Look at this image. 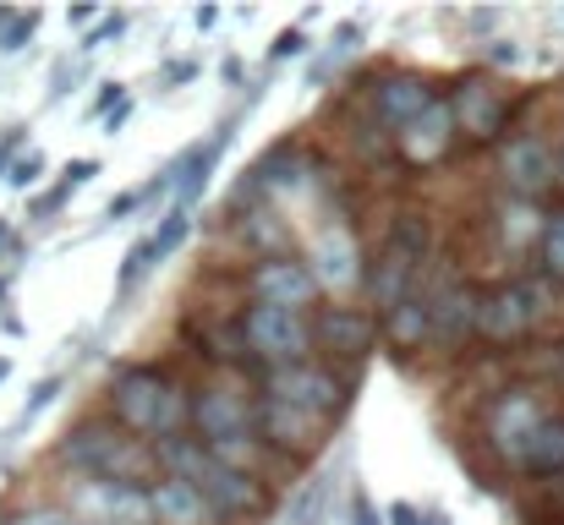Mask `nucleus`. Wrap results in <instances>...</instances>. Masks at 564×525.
<instances>
[{
  "label": "nucleus",
  "mask_w": 564,
  "mask_h": 525,
  "mask_svg": "<svg viewBox=\"0 0 564 525\" xmlns=\"http://www.w3.org/2000/svg\"><path fill=\"white\" fill-rule=\"evenodd\" d=\"M105 416L143 444L192 433V383L165 361H132L105 383Z\"/></svg>",
  "instance_id": "nucleus-1"
},
{
  "label": "nucleus",
  "mask_w": 564,
  "mask_h": 525,
  "mask_svg": "<svg viewBox=\"0 0 564 525\" xmlns=\"http://www.w3.org/2000/svg\"><path fill=\"white\" fill-rule=\"evenodd\" d=\"M154 460H160V477H182V482H197V493L214 504L219 525L258 521V515L274 504V493H269V482H263V477H252V471H236V466L214 460V455H208V449H203L192 433L154 444Z\"/></svg>",
  "instance_id": "nucleus-2"
},
{
  "label": "nucleus",
  "mask_w": 564,
  "mask_h": 525,
  "mask_svg": "<svg viewBox=\"0 0 564 525\" xmlns=\"http://www.w3.org/2000/svg\"><path fill=\"white\" fill-rule=\"evenodd\" d=\"M433 247H438V230H433V214L427 208H400L378 241V252L368 258V302L373 313H394L411 291L427 285V263H433Z\"/></svg>",
  "instance_id": "nucleus-3"
},
{
  "label": "nucleus",
  "mask_w": 564,
  "mask_h": 525,
  "mask_svg": "<svg viewBox=\"0 0 564 525\" xmlns=\"http://www.w3.org/2000/svg\"><path fill=\"white\" fill-rule=\"evenodd\" d=\"M55 460L66 466V477H110V482H143V488L160 477L154 444L132 438L110 416H88V422L66 427Z\"/></svg>",
  "instance_id": "nucleus-4"
},
{
  "label": "nucleus",
  "mask_w": 564,
  "mask_h": 525,
  "mask_svg": "<svg viewBox=\"0 0 564 525\" xmlns=\"http://www.w3.org/2000/svg\"><path fill=\"white\" fill-rule=\"evenodd\" d=\"M554 313V296H549V280H532V274H510V280H494L482 285V307H477V346L510 350L527 346L543 318Z\"/></svg>",
  "instance_id": "nucleus-5"
},
{
  "label": "nucleus",
  "mask_w": 564,
  "mask_h": 525,
  "mask_svg": "<svg viewBox=\"0 0 564 525\" xmlns=\"http://www.w3.org/2000/svg\"><path fill=\"white\" fill-rule=\"evenodd\" d=\"M554 411H549V400H543L538 383H505V389H494V400L482 405V444H488V455L499 466L521 471V460H527V449H532V438H538V427Z\"/></svg>",
  "instance_id": "nucleus-6"
},
{
  "label": "nucleus",
  "mask_w": 564,
  "mask_h": 525,
  "mask_svg": "<svg viewBox=\"0 0 564 525\" xmlns=\"http://www.w3.org/2000/svg\"><path fill=\"white\" fill-rule=\"evenodd\" d=\"M449 110H455V127H460V143L471 149H488V143H505L516 116L527 110V99H516L494 72H460L455 88H449Z\"/></svg>",
  "instance_id": "nucleus-7"
},
{
  "label": "nucleus",
  "mask_w": 564,
  "mask_h": 525,
  "mask_svg": "<svg viewBox=\"0 0 564 525\" xmlns=\"http://www.w3.org/2000/svg\"><path fill=\"white\" fill-rule=\"evenodd\" d=\"M307 269L329 302H351V291H368V252L351 225V214H329L307 241Z\"/></svg>",
  "instance_id": "nucleus-8"
},
{
  "label": "nucleus",
  "mask_w": 564,
  "mask_h": 525,
  "mask_svg": "<svg viewBox=\"0 0 564 525\" xmlns=\"http://www.w3.org/2000/svg\"><path fill=\"white\" fill-rule=\"evenodd\" d=\"M263 400L296 405V411H307V416H318V422L335 427V422L351 411V378H346L340 367H329V361L313 356V361L263 372Z\"/></svg>",
  "instance_id": "nucleus-9"
},
{
  "label": "nucleus",
  "mask_w": 564,
  "mask_h": 525,
  "mask_svg": "<svg viewBox=\"0 0 564 525\" xmlns=\"http://www.w3.org/2000/svg\"><path fill=\"white\" fill-rule=\"evenodd\" d=\"M241 340H247V356L258 361V372L296 367V361H313V318L247 302L241 307Z\"/></svg>",
  "instance_id": "nucleus-10"
},
{
  "label": "nucleus",
  "mask_w": 564,
  "mask_h": 525,
  "mask_svg": "<svg viewBox=\"0 0 564 525\" xmlns=\"http://www.w3.org/2000/svg\"><path fill=\"white\" fill-rule=\"evenodd\" d=\"M61 504L83 525H154V499L143 482H110V477H66Z\"/></svg>",
  "instance_id": "nucleus-11"
},
{
  "label": "nucleus",
  "mask_w": 564,
  "mask_h": 525,
  "mask_svg": "<svg viewBox=\"0 0 564 525\" xmlns=\"http://www.w3.org/2000/svg\"><path fill=\"white\" fill-rule=\"evenodd\" d=\"M252 433H258V400L241 383H230V378L192 383V438L203 449H219V444H236Z\"/></svg>",
  "instance_id": "nucleus-12"
},
{
  "label": "nucleus",
  "mask_w": 564,
  "mask_h": 525,
  "mask_svg": "<svg viewBox=\"0 0 564 525\" xmlns=\"http://www.w3.org/2000/svg\"><path fill=\"white\" fill-rule=\"evenodd\" d=\"M499 186L521 203H543L560 192V143L543 132H510L499 143Z\"/></svg>",
  "instance_id": "nucleus-13"
},
{
  "label": "nucleus",
  "mask_w": 564,
  "mask_h": 525,
  "mask_svg": "<svg viewBox=\"0 0 564 525\" xmlns=\"http://www.w3.org/2000/svg\"><path fill=\"white\" fill-rule=\"evenodd\" d=\"M383 340L373 307H357V302H324L313 313V356L329 361V367H351L362 361L368 350Z\"/></svg>",
  "instance_id": "nucleus-14"
},
{
  "label": "nucleus",
  "mask_w": 564,
  "mask_h": 525,
  "mask_svg": "<svg viewBox=\"0 0 564 525\" xmlns=\"http://www.w3.org/2000/svg\"><path fill=\"white\" fill-rule=\"evenodd\" d=\"M258 438H263V449L274 455V466L296 471V466H307V460L329 444V422H318V416H307V411H296V405H280V400H263V394H258Z\"/></svg>",
  "instance_id": "nucleus-15"
},
{
  "label": "nucleus",
  "mask_w": 564,
  "mask_h": 525,
  "mask_svg": "<svg viewBox=\"0 0 564 525\" xmlns=\"http://www.w3.org/2000/svg\"><path fill=\"white\" fill-rule=\"evenodd\" d=\"M241 291H247V302L285 307V313H307V307H318V302H324V291H318V280H313L307 258H296V252L247 263V274H241Z\"/></svg>",
  "instance_id": "nucleus-16"
},
{
  "label": "nucleus",
  "mask_w": 564,
  "mask_h": 525,
  "mask_svg": "<svg viewBox=\"0 0 564 525\" xmlns=\"http://www.w3.org/2000/svg\"><path fill=\"white\" fill-rule=\"evenodd\" d=\"M433 99H444L438 83L427 72H411V66H389V72H378L373 83H368V116L389 138H400Z\"/></svg>",
  "instance_id": "nucleus-17"
},
{
  "label": "nucleus",
  "mask_w": 564,
  "mask_h": 525,
  "mask_svg": "<svg viewBox=\"0 0 564 525\" xmlns=\"http://www.w3.org/2000/svg\"><path fill=\"white\" fill-rule=\"evenodd\" d=\"M477 307H482V285L466 280L460 269L433 274V350L460 356L477 340Z\"/></svg>",
  "instance_id": "nucleus-18"
},
{
  "label": "nucleus",
  "mask_w": 564,
  "mask_h": 525,
  "mask_svg": "<svg viewBox=\"0 0 564 525\" xmlns=\"http://www.w3.org/2000/svg\"><path fill=\"white\" fill-rule=\"evenodd\" d=\"M460 149V127H455V110H449V94L444 99H433L400 138H394V160H400V171L422 175V171H438L449 154Z\"/></svg>",
  "instance_id": "nucleus-19"
},
{
  "label": "nucleus",
  "mask_w": 564,
  "mask_h": 525,
  "mask_svg": "<svg viewBox=\"0 0 564 525\" xmlns=\"http://www.w3.org/2000/svg\"><path fill=\"white\" fill-rule=\"evenodd\" d=\"M378 329H383V346H389L394 361H400V356H416V350H433V274H427V285L411 291L394 313H383Z\"/></svg>",
  "instance_id": "nucleus-20"
},
{
  "label": "nucleus",
  "mask_w": 564,
  "mask_h": 525,
  "mask_svg": "<svg viewBox=\"0 0 564 525\" xmlns=\"http://www.w3.org/2000/svg\"><path fill=\"white\" fill-rule=\"evenodd\" d=\"M149 499H154V525H219L214 504L197 493V482L154 477V482H149Z\"/></svg>",
  "instance_id": "nucleus-21"
},
{
  "label": "nucleus",
  "mask_w": 564,
  "mask_h": 525,
  "mask_svg": "<svg viewBox=\"0 0 564 525\" xmlns=\"http://www.w3.org/2000/svg\"><path fill=\"white\" fill-rule=\"evenodd\" d=\"M236 241L252 252V263H258V258H285V252H296V236H291V225H285V214H280L274 203L241 208V219H236Z\"/></svg>",
  "instance_id": "nucleus-22"
},
{
  "label": "nucleus",
  "mask_w": 564,
  "mask_h": 525,
  "mask_svg": "<svg viewBox=\"0 0 564 525\" xmlns=\"http://www.w3.org/2000/svg\"><path fill=\"white\" fill-rule=\"evenodd\" d=\"M543 225H549L543 203L505 197V203H499V219H494V236H499V247H505L510 258H521V252H538V241H543Z\"/></svg>",
  "instance_id": "nucleus-23"
},
{
  "label": "nucleus",
  "mask_w": 564,
  "mask_h": 525,
  "mask_svg": "<svg viewBox=\"0 0 564 525\" xmlns=\"http://www.w3.org/2000/svg\"><path fill=\"white\" fill-rule=\"evenodd\" d=\"M521 477H532V482H560L564 477V411H554L538 427V438H532V449L521 460Z\"/></svg>",
  "instance_id": "nucleus-24"
},
{
  "label": "nucleus",
  "mask_w": 564,
  "mask_h": 525,
  "mask_svg": "<svg viewBox=\"0 0 564 525\" xmlns=\"http://www.w3.org/2000/svg\"><path fill=\"white\" fill-rule=\"evenodd\" d=\"M538 269H543V280H549V285H564V208H554V214H549V225H543Z\"/></svg>",
  "instance_id": "nucleus-25"
},
{
  "label": "nucleus",
  "mask_w": 564,
  "mask_h": 525,
  "mask_svg": "<svg viewBox=\"0 0 564 525\" xmlns=\"http://www.w3.org/2000/svg\"><path fill=\"white\" fill-rule=\"evenodd\" d=\"M149 236H154V258H160V263H165V258H176V252H182V241L192 236V214L187 208H165V214H160V225H154Z\"/></svg>",
  "instance_id": "nucleus-26"
},
{
  "label": "nucleus",
  "mask_w": 564,
  "mask_h": 525,
  "mask_svg": "<svg viewBox=\"0 0 564 525\" xmlns=\"http://www.w3.org/2000/svg\"><path fill=\"white\" fill-rule=\"evenodd\" d=\"M0 525H83V521L66 504H50L44 499V504H17L11 515H0Z\"/></svg>",
  "instance_id": "nucleus-27"
},
{
  "label": "nucleus",
  "mask_w": 564,
  "mask_h": 525,
  "mask_svg": "<svg viewBox=\"0 0 564 525\" xmlns=\"http://www.w3.org/2000/svg\"><path fill=\"white\" fill-rule=\"evenodd\" d=\"M154 263H160V258H154V236L132 241V247H127V263H121V296H127V291H132V285H138V280H143Z\"/></svg>",
  "instance_id": "nucleus-28"
},
{
  "label": "nucleus",
  "mask_w": 564,
  "mask_h": 525,
  "mask_svg": "<svg viewBox=\"0 0 564 525\" xmlns=\"http://www.w3.org/2000/svg\"><path fill=\"white\" fill-rule=\"evenodd\" d=\"M302 50H307V22H291V28L274 33V44H269V66H280V61H291V55H302Z\"/></svg>",
  "instance_id": "nucleus-29"
},
{
  "label": "nucleus",
  "mask_w": 564,
  "mask_h": 525,
  "mask_svg": "<svg viewBox=\"0 0 564 525\" xmlns=\"http://www.w3.org/2000/svg\"><path fill=\"white\" fill-rule=\"evenodd\" d=\"M39 33V11H17V22L6 28V39H0V50L6 55H17V50H28V39Z\"/></svg>",
  "instance_id": "nucleus-30"
},
{
  "label": "nucleus",
  "mask_w": 564,
  "mask_h": 525,
  "mask_svg": "<svg viewBox=\"0 0 564 525\" xmlns=\"http://www.w3.org/2000/svg\"><path fill=\"white\" fill-rule=\"evenodd\" d=\"M39 175H44V160H39V154H22V160L6 171V186H17V192H33V186H39Z\"/></svg>",
  "instance_id": "nucleus-31"
},
{
  "label": "nucleus",
  "mask_w": 564,
  "mask_h": 525,
  "mask_svg": "<svg viewBox=\"0 0 564 525\" xmlns=\"http://www.w3.org/2000/svg\"><path fill=\"white\" fill-rule=\"evenodd\" d=\"M121 105H127V83H99V94H94L88 116H116Z\"/></svg>",
  "instance_id": "nucleus-32"
},
{
  "label": "nucleus",
  "mask_w": 564,
  "mask_h": 525,
  "mask_svg": "<svg viewBox=\"0 0 564 525\" xmlns=\"http://www.w3.org/2000/svg\"><path fill=\"white\" fill-rule=\"evenodd\" d=\"M346 521H351V525H383L378 504L368 499V488H357V493H351V510H346Z\"/></svg>",
  "instance_id": "nucleus-33"
},
{
  "label": "nucleus",
  "mask_w": 564,
  "mask_h": 525,
  "mask_svg": "<svg viewBox=\"0 0 564 525\" xmlns=\"http://www.w3.org/2000/svg\"><path fill=\"white\" fill-rule=\"evenodd\" d=\"M22 132H28V127H11V132L0 138V181H6V171H11L17 160H22V143H28Z\"/></svg>",
  "instance_id": "nucleus-34"
},
{
  "label": "nucleus",
  "mask_w": 564,
  "mask_h": 525,
  "mask_svg": "<svg viewBox=\"0 0 564 525\" xmlns=\"http://www.w3.org/2000/svg\"><path fill=\"white\" fill-rule=\"evenodd\" d=\"M88 175H99V160H72V165H66V171H61V181H66V186H72V192H77V186H83V181H88Z\"/></svg>",
  "instance_id": "nucleus-35"
},
{
  "label": "nucleus",
  "mask_w": 564,
  "mask_h": 525,
  "mask_svg": "<svg viewBox=\"0 0 564 525\" xmlns=\"http://www.w3.org/2000/svg\"><path fill=\"white\" fill-rule=\"evenodd\" d=\"M121 28H127V17H121V11H116V17H105V22H99V28H94V33H88V39H83V44H88V50H99V44H105V39H110V33H121Z\"/></svg>",
  "instance_id": "nucleus-36"
},
{
  "label": "nucleus",
  "mask_w": 564,
  "mask_h": 525,
  "mask_svg": "<svg viewBox=\"0 0 564 525\" xmlns=\"http://www.w3.org/2000/svg\"><path fill=\"white\" fill-rule=\"evenodd\" d=\"M383 525H422V510H416V504H389V510H383Z\"/></svg>",
  "instance_id": "nucleus-37"
},
{
  "label": "nucleus",
  "mask_w": 564,
  "mask_h": 525,
  "mask_svg": "<svg viewBox=\"0 0 564 525\" xmlns=\"http://www.w3.org/2000/svg\"><path fill=\"white\" fill-rule=\"evenodd\" d=\"M516 61H521V50L510 39H494V66H516Z\"/></svg>",
  "instance_id": "nucleus-38"
},
{
  "label": "nucleus",
  "mask_w": 564,
  "mask_h": 525,
  "mask_svg": "<svg viewBox=\"0 0 564 525\" xmlns=\"http://www.w3.org/2000/svg\"><path fill=\"white\" fill-rule=\"evenodd\" d=\"M94 17H99V6H72V11H66V22H72V28H88Z\"/></svg>",
  "instance_id": "nucleus-39"
},
{
  "label": "nucleus",
  "mask_w": 564,
  "mask_h": 525,
  "mask_svg": "<svg viewBox=\"0 0 564 525\" xmlns=\"http://www.w3.org/2000/svg\"><path fill=\"white\" fill-rule=\"evenodd\" d=\"M165 77H171V83H192V77H197V61H182V66H171Z\"/></svg>",
  "instance_id": "nucleus-40"
},
{
  "label": "nucleus",
  "mask_w": 564,
  "mask_h": 525,
  "mask_svg": "<svg viewBox=\"0 0 564 525\" xmlns=\"http://www.w3.org/2000/svg\"><path fill=\"white\" fill-rule=\"evenodd\" d=\"M219 22V6H197V28H214Z\"/></svg>",
  "instance_id": "nucleus-41"
},
{
  "label": "nucleus",
  "mask_w": 564,
  "mask_h": 525,
  "mask_svg": "<svg viewBox=\"0 0 564 525\" xmlns=\"http://www.w3.org/2000/svg\"><path fill=\"white\" fill-rule=\"evenodd\" d=\"M422 525H455V521H449L444 510H433V515H422Z\"/></svg>",
  "instance_id": "nucleus-42"
},
{
  "label": "nucleus",
  "mask_w": 564,
  "mask_h": 525,
  "mask_svg": "<svg viewBox=\"0 0 564 525\" xmlns=\"http://www.w3.org/2000/svg\"><path fill=\"white\" fill-rule=\"evenodd\" d=\"M6 378H11V356H0V383H6Z\"/></svg>",
  "instance_id": "nucleus-43"
},
{
  "label": "nucleus",
  "mask_w": 564,
  "mask_h": 525,
  "mask_svg": "<svg viewBox=\"0 0 564 525\" xmlns=\"http://www.w3.org/2000/svg\"><path fill=\"white\" fill-rule=\"evenodd\" d=\"M560 192H564V143H560Z\"/></svg>",
  "instance_id": "nucleus-44"
},
{
  "label": "nucleus",
  "mask_w": 564,
  "mask_h": 525,
  "mask_svg": "<svg viewBox=\"0 0 564 525\" xmlns=\"http://www.w3.org/2000/svg\"><path fill=\"white\" fill-rule=\"evenodd\" d=\"M6 241H11V230H6V219H0V247H6Z\"/></svg>",
  "instance_id": "nucleus-45"
},
{
  "label": "nucleus",
  "mask_w": 564,
  "mask_h": 525,
  "mask_svg": "<svg viewBox=\"0 0 564 525\" xmlns=\"http://www.w3.org/2000/svg\"><path fill=\"white\" fill-rule=\"evenodd\" d=\"M6 285H11V280H6V274H0V302H6Z\"/></svg>",
  "instance_id": "nucleus-46"
}]
</instances>
